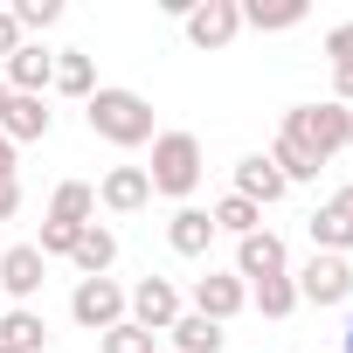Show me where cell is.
<instances>
[{"instance_id": "obj_1", "label": "cell", "mask_w": 353, "mask_h": 353, "mask_svg": "<svg viewBox=\"0 0 353 353\" xmlns=\"http://www.w3.org/2000/svg\"><path fill=\"white\" fill-rule=\"evenodd\" d=\"M83 118H90V132H97L104 145H118V152H132V145H152V139H159L152 104H145L139 90H125V83H97V90H90V104H83Z\"/></svg>"}, {"instance_id": "obj_2", "label": "cell", "mask_w": 353, "mask_h": 353, "mask_svg": "<svg viewBox=\"0 0 353 353\" xmlns=\"http://www.w3.org/2000/svg\"><path fill=\"white\" fill-rule=\"evenodd\" d=\"M201 173H208V152H201L194 132H159V139H152V166H145L152 194H166V201L188 208L194 188H201Z\"/></svg>"}, {"instance_id": "obj_3", "label": "cell", "mask_w": 353, "mask_h": 353, "mask_svg": "<svg viewBox=\"0 0 353 353\" xmlns=\"http://www.w3.org/2000/svg\"><path fill=\"white\" fill-rule=\"evenodd\" d=\"M277 132H284L298 152H312V159L325 166L332 152H346V145H353V111H346V104H332V97H325V104H291Z\"/></svg>"}, {"instance_id": "obj_4", "label": "cell", "mask_w": 353, "mask_h": 353, "mask_svg": "<svg viewBox=\"0 0 353 353\" xmlns=\"http://www.w3.org/2000/svg\"><path fill=\"white\" fill-rule=\"evenodd\" d=\"M70 319L90 325V332L125 325V319H132V312H125V284H118V277H77V291H70Z\"/></svg>"}, {"instance_id": "obj_5", "label": "cell", "mask_w": 353, "mask_h": 353, "mask_svg": "<svg viewBox=\"0 0 353 353\" xmlns=\"http://www.w3.org/2000/svg\"><path fill=\"white\" fill-rule=\"evenodd\" d=\"M125 312H132V325H145V332H166L173 319L188 312V298H181V284H173V277H139V284L125 291Z\"/></svg>"}, {"instance_id": "obj_6", "label": "cell", "mask_w": 353, "mask_h": 353, "mask_svg": "<svg viewBox=\"0 0 353 353\" xmlns=\"http://www.w3.org/2000/svg\"><path fill=\"white\" fill-rule=\"evenodd\" d=\"M291 284H298V305H346V298H353V263L312 250V263H305Z\"/></svg>"}, {"instance_id": "obj_7", "label": "cell", "mask_w": 353, "mask_h": 353, "mask_svg": "<svg viewBox=\"0 0 353 353\" xmlns=\"http://www.w3.org/2000/svg\"><path fill=\"white\" fill-rule=\"evenodd\" d=\"M188 312H201V319L229 325L236 312H250V284H243L236 270H208V277H194V291H188Z\"/></svg>"}, {"instance_id": "obj_8", "label": "cell", "mask_w": 353, "mask_h": 353, "mask_svg": "<svg viewBox=\"0 0 353 353\" xmlns=\"http://www.w3.org/2000/svg\"><path fill=\"white\" fill-rule=\"evenodd\" d=\"M181 28H188L194 49H229L243 35V0H194Z\"/></svg>"}, {"instance_id": "obj_9", "label": "cell", "mask_w": 353, "mask_h": 353, "mask_svg": "<svg viewBox=\"0 0 353 353\" xmlns=\"http://www.w3.org/2000/svg\"><path fill=\"white\" fill-rule=\"evenodd\" d=\"M42 284H49V256H42L35 243H8V250H0V298L28 305Z\"/></svg>"}, {"instance_id": "obj_10", "label": "cell", "mask_w": 353, "mask_h": 353, "mask_svg": "<svg viewBox=\"0 0 353 353\" xmlns=\"http://www.w3.org/2000/svg\"><path fill=\"white\" fill-rule=\"evenodd\" d=\"M49 77H56V49H42V42H21L8 63H0V83H8V97H42Z\"/></svg>"}, {"instance_id": "obj_11", "label": "cell", "mask_w": 353, "mask_h": 353, "mask_svg": "<svg viewBox=\"0 0 353 353\" xmlns=\"http://www.w3.org/2000/svg\"><path fill=\"white\" fill-rule=\"evenodd\" d=\"M236 277H243V284H256V277H291V250H284V236H270V229L243 236V243H236Z\"/></svg>"}, {"instance_id": "obj_12", "label": "cell", "mask_w": 353, "mask_h": 353, "mask_svg": "<svg viewBox=\"0 0 353 353\" xmlns=\"http://www.w3.org/2000/svg\"><path fill=\"white\" fill-rule=\"evenodd\" d=\"M145 201H152L145 166H111L104 181H97V208H111V215H139Z\"/></svg>"}, {"instance_id": "obj_13", "label": "cell", "mask_w": 353, "mask_h": 353, "mask_svg": "<svg viewBox=\"0 0 353 353\" xmlns=\"http://www.w3.org/2000/svg\"><path fill=\"white\" fill-rule=\"evenodd\" d=\"M49 125H56V111L42 97H8V111H0V139H8L14 152L35 145V139H49Z\"/></svg>"}, {"instance_id": "obj_14", "label": "cell", "mask_w": 353, "mask_h": 353, "mask_svg": "<svg viewBox=\"0 0 353 353\" xmlns=\"http://www.w3.org/2000/svg\"><path fill=\"white\" fill-rule=\"evenodd\" d=\"M236 194L256 201V208H270V201H284L291 188H284V173H277L263 152H250V159H236Z\"/></svg>"}, {"instance_id": "obj_15", "label": "cell", "mask_w": 353, "mask_h": 353, "mask_svg": "<svg viewBox=\"0 0 353 353\" xmlns=\"http://www.w3.org/2000/svg\"><path fill=\"white\" fill-rule=\"evenodd\" d=\"M166 243H173V256H208V243H215V222H208V208H173L166 215Z\"/></svg>"}, {"instance_id": "obj_16", "label": "cell", "mask_w": 353, "mask_h": 353, "mask_svg": "<svg viewBox=\"0 0 353 353\" xmlns=\"http://www.w3.org/2000/svg\"><path fill=\"white\" fill-rule=\"evenodd\" d=\"M0 346H14V353H42L49 346V319L35 305H8L0 312Z\"/></svg>"}, {"instance_id": "obj_17", "label": "cell", "mask_w": 353, "mask_h": 353, "mask_svg": "<svg viewBox=\"0 0 353 353\" xmlns=\"http://www.w3.org/2000/svg\"><path fill=\"white\" fill-rule=\"evenodd\" d=\"M49 90L90 104V90H97V63H90L83 49H56V77H49Z\"/></svg>"}, {"instance_id": "obj_18", "label": "cell", "mask_w": 353, "mask_h": 353, "mask_svg": "<svg viewBox=\"0 0 353 353\" xmlns=\"http://www.w3.org/2000/svg\"><path fill=\"white\" fill-rule=\"evenodd\" d=\"M49 222H63V229H90V222H97V188H90V181H63V188L49 194Z\"/></svg>"}, {"instance_id": "obj_19", "label": "cell", "mask_w": 353, "mask_h": 353, "mask_svg": "<svg viewBox=\"0 0 353 353\" xmlns=\"http://www.w3.org/2000/svg\"><path fill=\"white\" fill-rule=\"evenodd\" d=\"M70 263H77L83 277H111V263H118V236H111L104 222L77 229V250H70Z\"/></svg>"}, {"instance_id": "obj_20", "label": "cell", "mask_w": 353, "mask_h": 353, "mask_svg": "<svg viewBox=\"0 0 353 353\" xmlns=\"http://www.w3.org/2000/svg\"><path fill=\"white\" fill-rule=\"evenodd\" d=\"M166 339H173V353H222L229 346V332L215 319H201V312H181V319L166 325Z\"/></svg>"}, {"instance_id": "obj_21", "label": "cell", "mask_w": 353, "mask_h": 353, "mask_svg": "<svg viewBox=\"0 0 353 353\" xmlns=\"http://www.w3.org/2000/svg\"><path fill=\"white\" fill-rule=\"evenodd\" d=\"M208 222H215V236H236V243H243V236H256V229H263V208H256V201H243V194H222V201L208 208Z\"/></svg>"}, {"instance_id": "obj_22", "label": "cell", "mask_w": 353, "mask_h": 353, "mask_svg": "<svg viewBox=\"0 0 353 353\" xmlns=\"http://www.w3.org/2000/svg\"><path fill=\"white\" fill-rule=\"evenodd\" d=\"M298 21H305V0H277V8L250 0V8H243V28H256V35H284V28H298Z\"/></svg>"}, {"instance_id": "obj_23", "label": "cell", "mask_w": 353, "mask_h": 353, "mask_svg": "<svg viewBox=\"0 0 353 353\" xmlns=\"http://www.w3.org/2000/svg\"><path fill=\"white\" fill-rule=\"evenodd\" d=\"M250 305H256L263 319H291V312H298V284H291V277H256V284H250Z\"/></svg>"}, {"instance_id": "obj_24", "label": "cell", "mask_w": 353, "mask_h": 353, "mask_svg": "<svg viewBox=\"0 0 353 353\" xmlns=\"http://www.w3.org/2000/svg\"><path fill=\"white\" fill-rule=\"evenodd\" d=\"M263 159H270V166L284 173V188H298V181H319V159H312V152H298V145H291L284 132L270 139V152H263Z\"/></svg>"}, {"instance_id": "obj_25", "label": "cell", "mask_w": 353, "mask_h": 353, "mask_svg": "<svg viewBox=\"0 0 353 353\" xmlns=\"http://www.w3.org/2000/svg\"><path fill=\"white\" fill-rule=\"evenodd\" d=\"M305 229H312V250H319V256H346V250H353V229H346L339 215H325V208H319Z\"/></svg>"}, {"instance_id": "obj_26", "label": "cell", "mask_w": 353, "mask_h": 353, "mask_svg": "<svg viewBox=\"0 0 353 353\" xmlns=\"http://www.w3.org/2000/svg\"><path fill=\"white\" fill-rule=\"evenodd\" d=\"M97 353H159V332H145V325H111V332H97Z\"/></svg>"}, {"instance_id": "obj_27", "label": "cell", "mask_w": 353, "mask_h": 353, "mask_svg": "<svg viewBox=\"0 0 353 353\" xmlns=\"http://www.w3.org/2000/svg\"><path fill=\"white\" fill-rule=\"evenodd\" d=\"M8 14H14V28H21V35H28V28L42 35V28H56V21H63V0H14Z\"/></svg>"}, {"instance_id": "obj_28", "label": "cell", "mask_w": 353, "mask_h": 353, "mask_svg": "<svg viewBox=\"0 0 353 353\" xmlns=\"http://www.w3.org/2000/svg\"><path fill=\"white\" fill-rule=\"evenodd\" d=\"M42 256H70L77 250V229H63V222H42V243H35Z\"/></svg>"}, {"instance_id": "obj_29", "label": "cell", "mask_w": 353, "mask_h": 353, "mask_svg": "<svg viewBox=\"0 0 353 353\" xmlns=\"http://www.w3.org/2000/svg\"><path fill=\"white\" fill-rule=\"evenodd\" d=\"M325 56H332V70L353 63V21H332V28H325Z\"/></svg>"}, {"instance_id": "obj_30", "label": "cell", "mask_w": 353, "mask_h": 353, "mask_svg": "<svg viewBox=\"0 0 353 353\" xmlns=\"http://www.w3.org/2000/svg\"><path fill=\"white\" fill-rule=\"evenodd\" d=\"M325 215H339V222L353 229V181H346V188H332V201H325Z\"/></svg>"}, {"instance_id": "obj_31", "label": "cell", "mask_w": 353, "mask_h": 353, "mask_svg": "<svg viewBox=\"0 0 353 353\" xmlns=\"http://www.w3.org/2000/svg\"><path fill=\"white\" fill-rule=\"evenodd\" d=\"M14 49H21V28H14V14H8V8H0V63H8Z\"/></svg>"}, {"instance_id": "obj_32", "label": "cell", "mask_w": 353, "mask_h": 353, "mask_svg": "<svg viewBox=\"0 0 353 353\" xmlns=\"http://www.w3.org/2000/svg\"><path fill=\"white\" fill-rule=\"evenodd\" d=\"M21 215V181H0V222Z\"/></svg>"}, {"instance_id": "obj_33", "label": "cell", "mask_w": 353, "mask_h": 353, "mask_svg": "<svg viewBox=\"0 0 353 353\" xmlns=\"http://www.w3.org/2000/svg\"><path fill=\"white\" fill-rule=\"evenodd\" d=\"M0 181H14V145L0 139Z\"/></svg>"}, {"instance_id": "obj_34", "label": "cell", "mask_w": 353, "mask_h": 353, "mask_svg": "<svg viewBox=\"0 0 353 353\" xmlns=\"http://www.w3.org/2000/svg\"><path fill=\"white\" fill-rule=\"evenodd\" d=\"M346 353H353V319H346Z\"/></svg>"}, {"instance_id": "obj_35", "label": "cell", "mask_w": 353, "mask_h": 353, "mask_svg": "<svg viewBox=\"0 0 353 353\" xmlns=\"http://www.w3.org/2000/svg\"><path fill=\"white\" fill-rule=\"evenodd\" d=\"M0 111H8V83H0Z\"/></svg>"}, {"instance_id": "obj_36", "label": "cell", "mask_w": 353, "mask_h": 353, "mask_svg": "<svg viewBox=\"0 0 353 353\" xmlns=\"http://www.w3.org/2000/svg\"><path fill=\"white\" fill-rule=\"evenodd\" d=\"M0 353H14V346H0Z\"/></svg>"}, {"instance_id": "obj_37", "label": "cell", "mask_w": 353, "mask_h": 353, "mask_svg": "<svg viewBox=\"0 0 353 353\" xmlns=\"http://www.w3.org/2000/svg\"><path fill=\"white\" fill-rule=\"evenodd\" d=\"M0 250H8V243H0Z\"/></svg>"}]
</instances>
